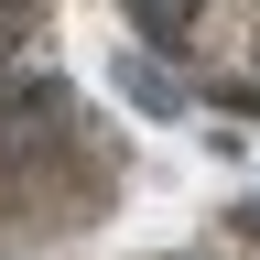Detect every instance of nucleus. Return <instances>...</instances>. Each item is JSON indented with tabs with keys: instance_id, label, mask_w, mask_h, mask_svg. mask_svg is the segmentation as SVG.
Returning a JSON list of instances; mask_svg holds the SVG:
<instances>
[{
	"instance_id": "1",
	"label": "nucleus",
	"mask_w": 260,
	"mask_h": 260,
	"mask_svg": "<svg viewBox=\"0 0 260 260\" xmlns=\"http://www.w3.org/2000/svg\"><path fill=\"white\" fill-rule=\"evenodd\" d=\"M130 32H141L152 54H184V32H195V0H130Z\"/></svg>"
},
{
	"instance_id": "3",
	"label": "nucleus",
	"mask_w": 260,
	"mask_h": 260,
	"mask_svg": "<svg viewBox=\"0 0 260 260\" xmlns=\"http://www.w3.org/2000/svg\"><path fill=\"white\" fill-rule=\"evenodd\" d=\"M249 239H260V206H249Z\"/></svg>"
},
{
	"instance_id": "2",
	"label": "nucleus",
	"mask_w": 260,
	"mask_h": 260,
	"mask_svg": "<svg viewBox=\"0 0 260 260\" xmlns=\"http://www.w3.org/2000/svg\"><path fill=\"white\" fill-rule=\"evenodd\" d=\"M119 87H130V109H152V119L174 109V76H162V65H119Z\"/></svg>"
}]
</instances>
